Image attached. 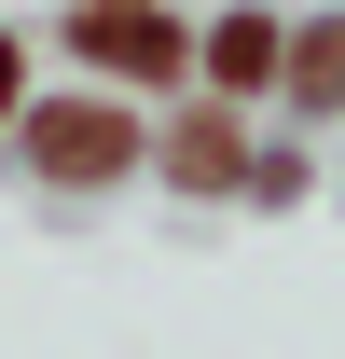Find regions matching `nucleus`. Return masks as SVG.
Instances as JSON below:
<instances>
[{"instance_id": "nucleus-6", "label": "nucleus", "mask_w": 345, "mask_h": 359, "mask_svg": "<svg viewBox=\"0 0 345 359\" xmlns=\"http://www.w3.org/2000/svg\"><path fill=\"white\" fill-rule=\"evenodd\" d=\"M0 125H14V42H0Z\"/></svg>"}, {"instance_id": "nucleus-3", "label": "nucleus", "mask_w": 345, "mask_h": 359, "mask_svg": "<svg viewBox=\"0 0 345 359\" xmlns=\"http://www.w3.org/2000/svg\"><path fill=\"white\" fill-rule=\"evenodd\" d=\"M208 69H221V83H262V69H276V14H221V28H208Z\"/></svg>"}, {"instance_id": "nucleus-1", "label": "nucleus", "mask_w": 345, "mask_h": 359, "mask_svg": "<svg viewBox=\"0 0 345 359\" xmlns=\"http://www.w3.org/2000/svg\"><path fill=\"white\" fill-rule=\"evenodd\" d=\"M28 152H42V180H125L138 166V125L111 111V97H42V111H28Z\"/></svg>"}, {"instance_id": "nucleus-4", "label": "nucleus", "mask_w": 345, "mask_h": 359, "mask_svg": "<svg viewBox=\"0 0 345 359\" xmlns=\"http://www.w3.org/2000/svg\"><path fill=\"white\" fill-rule=\"evenodd\" d=\"M166 166L194 180V194H221V180L249 166V152H235V125H180V138H166Z\"/></svg>"}, {"instance_id": "nucleus-5", "label": "nucleus", "mask_w": 345, "mask_h": 359, "mask_svg": "<svg viewBox=\"0 0 345 359\" xmlns=\"http://www.w3.org/2000/svg\"><path fill=\"white\" fill-rule=\"evenodd\" d=\"M290 97H318V111L345 97V28H318V42H290Z\"/></svg>"}, {"instance_id": "nucleus-2", "label": "nucleus", "mask_w": 345, "mask_h": 359, "mask_svg": "<svg viewBox=\"0 0 345 359\" xmlns=\"http://www.w3.org/2000/svg\"><path fill=\"white\" fill-rule=\"evenodd\" d=\"M69 28H83V55H97V69H138V83H166V69H180L166 0H83Z\"/></svg>"}]
</instances>
